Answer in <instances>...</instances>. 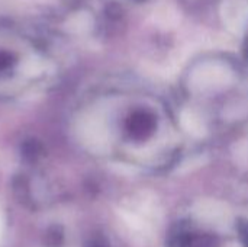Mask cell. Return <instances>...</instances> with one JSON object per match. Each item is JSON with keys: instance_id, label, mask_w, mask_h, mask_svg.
Segmentation results:
<instances>
[{"instance_id": "1", "label": "cell", "mask_w": 248, "mask_h": 247, "mask_svg": "<svg viewBox=\"0 0 248 247\" xmlns=\"http://www.w3.org/2000/svg\"><path fill=\"white\" fill-rule=\"evenodd\" d=\"M0 234H1V221H0Z\"/></svg>"}]
</instances>
